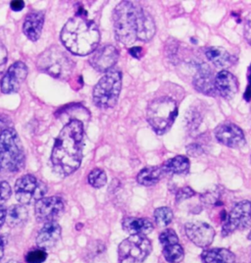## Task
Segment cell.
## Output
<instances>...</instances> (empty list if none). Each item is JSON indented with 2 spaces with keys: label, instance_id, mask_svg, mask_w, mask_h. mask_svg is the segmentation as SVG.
Here are the masks:
<instances>
[{
  "label": "cell",
  "instance_id": "31",
  "mask_svg": "<svg viewBox=\"0 0 251 263\" xmlns=\"http://www.w3.org/2000/svg\"><path fill=\"white\" fill-rule=\"evenodd\" d=\"M12 190L10 185L7 182L0 183V206L3 204L11 197Z\"/></svg>",
  "mask_w": 251,
  "mask_h": 263
},
{
  "label": "cell",
  "instance_id": "4",
  "mask_svg": "<svg viewBox=\"0 0 251 263\" xmlns=\"http://www.w3.org/2000/svg\"><path fill=\"white\" fill-rule=\"evenodd\" d=\"M25 165V152L18 133L8 128L0 134V166L8 172H18Z\"/></svg>",
  "mask_w": 251,
  "mask_h": 263
},
{
  "label": "cell",
  "instance_id": "22",
  "mask_svg": "<svg viewBox=\"0 0 251 263\" xmlns=\"http://www.w3.org/2000/svg\"><path fill=\"white\" fill-rule=\"evenodd\" d=\"M165 172L162 166H148L138 174L137 181L142 186H153L161 180Z\"/></svg>",
  "mask_w": 251,
  "mask_h": 263
},
{
  "label": "cell",
  "instance_id": "43",
  "mask_svg": "<svg viewBox=\"0 0 251 263\" xmlns=\"http://www.w3.org/2000/svg\"><path fill=\"white\" fill-rule=\"evenodd\" d=\"M0 171H1V166H0Z\"/></svg>",
  "mask_w": 251,
  "mask_h": 263
},
{
  "label": "cell",
  "instance_id": "16",
  "mask_svg": "<svg viewBox=\"0 0 251 263\" xmlns=\"http://www.w3.org/2000/svg\"><path fill=\"white\" fill-rule=\"evenodd\" d=\"M62 230L56 221L47 222L41 229L36 237V245L41 250H49L53 248L61 238Z\"/></svg>",
  "mask_w": 251,
  "mask_h": 263
},
{
  "label": "cell",
  "instance_id": "17",
  "mask_svg": "<svg viewBox=\"0 0 251 263\" xmlns=\"http://www.w3.org/2000/svg\"><path fill=\"white\" fill-rule=\"evenodd\" d=\"M215 88L222 98L231 99L239 90V82L231 73L227 70L219 72L215 77Z\"/></svg>",
  "mask_w": 251,
  "mask_h": 263
},
{
  "label": "cell",
  "instance_id": "9",
  "mask_svg": "<svg viewBox=\"0 0 251 263\" xmlns=\"http://www.w3.org/2000/svg\"><path fill=\"white\" fill-rule=\"evenodd\" d=\"M47 193V186L35 176H23L15 184V196L22 205L35 203L44 198Z\"/></svg>",
  "mask_w": 251,
  "mask_h": 263
},
{
  "label": "cell",
  "instance_id": "32",
  "mask_svg": "<svg viewBox=\"0 0 251 263\" xmlns=\"http://www.w3.org/2000/svg\"><path fill=\"white\" fill-rule=\"evenodd\" d=\"M196 195V192L189 187V186H184L182 189H180L178 192H177V195H176V201L177 202H181L183 200H186L188 199L190 197H194Z\"/></svg>",
  "mask_w": 251,
  "mask_h": 263
},
{
  "label": "cell",
  "instance_id": "39",
  "mask_svg": "<svg viewBox=\"0 0 251 263\" xmlns=\"http://www.w3.org/2000/svg\"><path fill=\"white\" fill-rule=\"evenodd\" d=\"M4 245H5V242H4L3 237H0V260L2 259V257L4 255Z\"/></svg>",
  "mask_w": 251,
  "mask_h": 263
},
{
  "label": "cell",
  "instance_id": "29",
  "mask_svg": "<svg viewBox=\"0 0 251 263\" xmlns=\"http://www.w3.org/2000/svg\"><path fill=\"white\" fill-rule=\"evenodd\" d=\"M159 241H160L162 248H165V247H168L171 245L179 243V237L175 231L172 230V229H167L160 234Z\"/></svg>",
  "mask_w": 251,
  "mask_h": 263
},
{
  "label": "cell",
  "instance_id": "20",
  "mask_svg": "<svg viewBox=\"0 0 251 263\" xmlns=\"http://www.w3.org/2000/svg\"><path fill=\"white\" fill-rule=\"evenodd\" d=\"M205 55L210 62L220 68H229L237 63V58L223 47H208L205 49Z\"/></svg>",
  "mask_w": 251,
  "mask_h": 263
},
{
  "label": "cell",
  "instance_id": "18",
  "mask_svg": "<svg viewBox=\"0 0 251 263\" xmlns=\"http://www.w3.org/2000/svg\"><path fill=\"white\" fill-rule=\"evenodd\" d=\"M194 86L199 92L206 96L217 95L215 88V78H213L212 71L205 64L198 66L197 75L194 80Z\"/></svg>",
  "mask_w": 251,
  "mask_h": 263
},
{
  "label": "cell",
  "instance_id": "27",
  "mask_svg": "<svg viewBox=\"0 0 251 263\" xmlns=\"http://www.w3.org/2000/svg\"><path fill=\"white\" fill-rule=\"evenodd\" d=\"M154 220L159 227L168 226L173 220V211L169 208H159L154 211Z\"/></svg>",
  "mask_w": 251,
  "mask_h": 263
},
{
  "label": "cell",
  "instance_id": "12",
  "mask_svg": "<svg viewBox=\"0 0 251 263\" xmlns=\"http://www.w3.org/2000/svg\"><path fill=\"white\" fill-rule=\"evenodd\" d=\"M28 76V68L25 63L17 61L13 63L0 81V88L3 93L17 92Z\"/></svg>",
  "mask_w": 251,
  "mask_h": 263
},
{
  "label": "cell",
  "instance_id": "7",
  "mask_svg": "<svg viewBox=\"0 0 251 263\" xmlns=\"http://www.w3.org/2000/svg\"><path fill=\"white\" fill-rule=\"evenodd\" d=\"M122 89V73L110 70L95 85L92 91L94 104L101 109H108L116 105Z\"/></svg>",
  "mask_w": 251,
  "mask_h": 263
},
{
  "label": "cell",
  "instance_id": "5",
  "mask_svg": "<svg viewBox=\"0 0 251 263\" xmlns=\"http://www.w3.org/2000/svg\"><path fill=\"white\" fill-rule=\"evenodd\" d=\"M36 66L40 71L58 80H67L72 75L75 63L58 46L52 45L37 57Z\"/></svg>",
  "mask_w": 251,
  "mask_h": 263
},
{
  "label": "cell",
  "instance_id": "41",
  "mask_svg": "<svg viewBox=\"0 0 251 263\" xmlns=\"http://www.w3.org/2000/svg\"><path fill=\"white\" fill-rule=\"evenodd\" d=\"M4 263H19L17 260H9V261H6V262Z\"/></svg>",
  "mask_w": 251,
  "mask_h": 263
},
{
  "label": "cell",
  "instance_id": "33",
  "mask_svg": "<svg viewBox=\"0 0 251 263\" xmlns=\"http://www.w3.org/2000/svg\"><path fill=\"white\" fill-rule=\"evenodd\" d=\"M8 60V52L5 46L0 43V75L3 73Z\"/></svg>",
  "mask_w": 251,
  "mask_h": 263
},
{
  "label": "cell",
  "instance_id": "14",
  "mask_svg": "<svg viewBox=\"0 0 251 263\" xmlns=\"http://www.w3.org/2000/svg\"><path fill=\"white\" fill-rule=\"evenodd\" d=\"M185 228L187 238L199 248H207L215 238L214 229L204 222H188Z\"/></svg>",
  "mask_w": 251,
  "mask_h": 263
},
{
  "label": "cell",
  "instance_id": "37",
  "mask_svg": "<svg viewBox=\"0 0 251 263\" xmlns=\"http://www.w3.org/2000/svg\"><path fill=\"white\" fill-rule=\"evenodd\" d=\"M6 209L4 206H0V228L3 226L6 221Z\"/></svg>",
  "mask_w": 251,
  "mask_h": 263
},
{
  "label": "cell",
  "instance_id": "21",
  "mask_svg": "<svg viewBox=\"0 0 251 263\" xmlns=\"http://www.w3.org/2000/svg\"><path fill=\"white\" fill-rule=\"evenodd\" d=\"M123 229L127 233L132 235H140V236H145L152 232V222L145 218H134V217H129L125 218L122 222Z\"/></svg>",
  "mask_w": 251,
  "mask_h": 263
},
{
  "label": "cell",
  "instance_id": "23",
  "mask_svg": "<svg viewBox=\"0 0 251 263\" xmlns=\"http://www.w3.org/2000/svg\"><path fill=\"white\" fill-rule=\"evenodd\" d=\"M189 160L184 155H178L169 160H167L163 165L164 172L176 175H186L189 171Z\"/></svg>",
  "mask_w": 251,
  "mask_h": 263
},
{
  "label": "cell",
  "instance_id": "19",
  "mask_svg": "<svg viewBox=\"0 0 251 263\" xmlns=\"http://www.w3.org/2000/svg\"><path fill=\"white\" fill-rule=\"evenodd\" d=\"M44 24V12H31L27 15L23 24V33L30 41L37 42L42 35Z\"/></svg>",
  "mask_w": 251,
  "mask_h": 263
},
{
  "label": "cell",
  "instance_id": "2",
  "mask_svg": "<svg viewBox=\"0 0 251 263\" xmlns=\"http://www.w3.org/2000/svg\"><path fill=\"white\" fill-rule=\"evenodd\" d=\"M84 125L74 119L67 123L55 140L51 154L53 170L60 176H69L80 168L83 159Z\"/></svg>",
  "mask_w": 251,
  "mask_h": 263
},
{
  "label": "cell",
  "instance_id": "34",
  "mask_svg": "<svg viewBox=\"0 0 251 263\" xmlns=\"http://www.w3.org/2000/svg\"><path fill=\"white\" fill-rule=\"evenodd\" d=\"M244 36L246 41L251 44V14L246 19V23L244 26Z\"/></svg>",
  "mask_w": 251,
  "mask_h": 263
},
{
  "label": "cell",
  "instance_id": "10",
  "mask_svg": "<svg viewBox=\"0 0 251 263\" xmlns=\"http://www.w3.org/2000/svg\"><path fill=\"white\" fill-rule=\"evenodd\" d=\"M251 226V202L247 200L237 203L224 220L222 235L229 236L235 231L245 230Z\"/></svg>",
  "mask_w": 251,
  "mask_h": 263
},
{
  "label": "cell",
  "instance_id": "8",
  "mask_svg": "<svg viewBox=\"0 0 251 263\" xmlns=\"http://www.w3.org/2000/svg\"><path fill=\"white\" fill-rule=\"evenodd\" d=\"M152 246L145 236L132 235L119 246L120 263H142L151 252Z\"/></svg>",
  "mask_w": 251,
  "mask_h": 263
},
{
  "label": "cell",
  "instance_id": "40",
  "mask_svg": "<svg viewBox=\"0 0 251 263\" xmlns=\"http://www.w3.org/2000/svg\"><path fill=\"white\" fill-rule=\"evenodd\" d=\"M248 80H249V84H250V87L247 88V89H251V66L249 68V73H248Z\"/></svg>",
  "mask_w": 251,
  "mask_h": 263
},
{
  "label": "cell",
  "instance_id": "35",
  "mask_svg": "<svg viewBox=\"0 0 251 263\" xmlns=\"http://www.w3.org/2000/svg\"><path fill=\"white\" fill-rule=\"evenodd\" d=\"M10 7L13 11H21L25 7V3L22 0H14V1H12Z\"/></svg>",
  "mask_w": 251,
  "mask_h": 263
},
{
  "label": "cell",
  "instance_id": "25",
  "mask_svg": "<svg viewBox=\"0 0 251 263\" xmlns=\"http://www.w3.org/2000/svg\"><path fill=\"white\" fill-rule=\"evenodd\" d=\"M28 219V211L22 204L11 205L6 211V222L10 227H18Z\"/></svg>",
  "mask_w": 251,
  "mask_h": 263
},
{
  "label": "cell",
  "instance_id": "42",
  "mask_svg": "<svg viewBox=\"0 0 251 263\" xmlns=\"http://www.w3.org/2000/svg\"><path fill=\"white\" fill-rule=\"evenodd\" d=\"M248 240H250L251 241V232L249 233V235H248Z\"/></svg>",
  "mask_w": 251,
  "mask_h": 263
},
{
  "label": "cell",
  "instance_id": "13",
  "mask_svg": "<svg viewBox=\"0 0 251 263\" xmlns=\"http://www.w3.org/2000/svg\"><path fill=\"white\" fill-rule=\"evenodd\" d=\"M119 51L113 45H104L95 49L88 59L89 64L100 73H107L117 63Z\"/></svg>",
  "mask_w": 251,
  "mask_h": 263
},
{
  "label": "cell",
  "instance_id": "3",
  "mask_svg": "<svg viewBox=\"0 0 251 263\" xmlns=\"http://www.w3.org/2000/svg\"><path fill=\"white\" fill-rule=\"evenodd\" d=\"M61 42L73 54H91L100 42V33L95 23L82 15L71 18L61 31Z\"/></svg>",
  "mask_w": 251,
  "mask_h": 263
},
{
  "label": "cell",
  "instance_id": "11",
  "mask_svg": "<svg viewBox=\"0 0 251 263\" xmlns=\"http://www.w3.org/2000/svg\"><path fill=\"white\" fill-rule=\"evenodd\" d=\"M65 203L60 197H44L35 202L34 213L38 222H51L64 211Z\"/></svg>",
  "mask_w": 251,
  "mask_h": 263
},
{
  "label": "cell",
  "instance_id": "28",
  "mask_svg": "<svg viewBox=\"0 0 251 263\" xmlns=\"http://www.w3.org/2000/svg\"><path fill=\"white\" fill-rule=\"evenodd\" d=\"M88 181L90 186L99 189L106 184L107 176L102 169L95 168L88 174Z\"/></svg>",
  "mask_w": 251,
  "mask_h": 263
},
{
  "label": "cell",
  "instance_id": "1",
  "mask_svg": "<svg viewBox=\"0 0 251 263\" xmlns=\"http://www.w3.org/2000/svg\"><path fill=\"white\" fill-rule=\"evenodd\" d=\"M113 29L117 42L126 46L137 41L148 43L156 32L151 15L131 1H122L114 9Z\"/></svg>",
  "mask_w": 251,
  "mask_h": 263
},
{
  "label": "cell",
  "instance_id": "15",
  "mask_svg": "<svg viewBox=\"0 0 251 263\" xmlns=\"http://www.w3.org/2000/svg\"><path fill=\"white\" fill-rule=\"evenodd\" d=\"M215 137L219 143L233 148H240L245 144L243 132L239 126L233 123L219 125L215 130Z\"/></svg>",
  "mask_w": 251,
  "mask_h": 263
},
{
  "label": "cell",
  "instance_id": "38",
  "mask_svg": "<svg viewBox=\"0 0 251 263\" xmlns=\"http://www.w3.org/2000/svg\"><path fill=\"white\" fill-rule=\"evenodd\" d=\"M7 124H8V119L5 118L4 116H1V115H0V132H1V133L3 131H5L6 129H8Z\"/></svg>",
  "mask_w": 251,
  "mask_h": 263
},
{
  "label": "cell",
  "instance_id": "6",
  "mask_svg": "<svg viewBox=\"0 0 251 263\" xmlns=\"http://www.w3.org/2000/svg\"><path fill=\"white\" fill-rule=\"evenodd\" d=\"M178 116V104L169 97L153 99L146 110V118L153 130L163 135L174 124Z\"/></svg>",
  "mask_w": 251,
  "mask_h": 263
},
{
  "label": "cell",
  "instance_id": "36",
  "mask_svg": "<svg viewBox=\"0 0 251 263\" xmlns=\"http://www.w3.org/2000/svg\"><path fill=\"white\" fill-rule=\"evenodd\" d=\"M129 52H130L131 56L134 57V58H141L142 53H143L142 48V47H140V46H139V47H132V48H130Z\"/></svg>",
  "mask_w": 251,
  "mask_h": 263
},
{
  "label": "cell",
  "instance_id": "26",
  "mask_svg": "<svg viewBox=\"0 0 251 263\" xmlns=\"http://www.w3.org/2000/svg\"><path fill=\"white\" fill-rule=\"evenodd\" d=\"M163 255L168 262L180 263L185 258V252L180 243H175L163 248Z\"/></svg>",
  "mask_w": 251,
  "mask_h": 263
},
{
  "label": "cell",
  "instance_id": "24",
  "mask_svg": "<svg viewBox=\"0 0 251 263\" xmlns=\"http://www.w3.org/2000/svg\"><path fill=\"white\" fill-rule=\"evenodd\" d=\"M201 258L204 263H234L236 256L227 249H212L202 252Z\"/></svg>",
  "mask_w": 251,
  "mask_h": 263
},
{
  "label": "cell",
  "instance_id": "30",
  "mask_svg": "<svg viewBox=\"0 0 251 263\" xmlns=\"http://www.w3.org/2000/svg\"><path fill=\"white\" fill-rule=\"evenodd\" d=\"M47 258V253L44 250H34L29 252L26 255L27 263H44Z\"/></svg>",
  "mask_w": 251,
  "mask_h": 263
}]
</instances>
